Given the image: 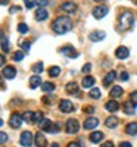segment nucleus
Listing matches in <instances>:
<instances>
[{
	"label": "nucleus",
	"instance_id": "f257e3e1",
	"mask_svg": "<svg viewBox=\"0 0 137 147\" xmlns=\"http://www.w3.org/2000/svg\"><path fill=\"white\" fill-rule=\"evenodd\" d=\"M52 30L56 34H65L72 30V21L68 16H59L52 22Z\"/></svg>",
	"mask_w": 137,
	"mask_h": 147
},
{
	"label": "nucleus",
	"instance_id": "f03ea898",
	"mask_svg": "<svg viewBox=\"0 0 137 147\" xmlns=\"http://www.w3.org/2000/svg\"><path fill=\"white\" fill-rule=\"evenodd\" d=\"M134 24V15L131 10H124L118 18V31L130 30Z\"/></svg>",
	"mask_w": 137,
	"mask_h": 147
},
{
	"label": "nucleus",
	"instance_id": "7ed1b4c3",
	"mask_svg": "<svg viewBox=\"0 0 137 147\" xmlns=\"http://www.w3.org/2000/svg\"><path fill=\"white\" fill-rule=\"evenodd\" d=\"M65 129L68 134H77L80 131V124L77 119H68L66 121V125H65Z\"/></svg>",
	"mask_w": 137,
	"mask_h": 147
},
{
	"label": "nucleus",
	"instance_id": "20e7f679",
	"mask_svg": "<svg viewBox=\"0 0 137 147\" xmlns=\"http://www.w3.org/2000/svg\"><path fill=\"white\" fill-rule=\"evenodd\" d=\"M108 12H109V9H108V6H105V5H100V6H96L94 9H93V16L96 18V19H102V18H105L106 15H108Z\"/></svg>",
	"mask_w": 137,
	"mask_h": 147
},
{
	"label": "nucleus",
	"instance_id": "39448f33",
	"mask_svg": "<svg viewBox=\"0 0 137 147\" xmlns=\"http://www.w3.org/2000/svg\"><path fill=\"white\" fill-rule=\"evenodd\" d=\"M22 122H24V119H22V115H19V113H12L9 118V125L12 128H19L22 125Z\"/></svg>",
	"mask_w": 137,
	"mask_h": 147
},
{
	"label": "nucleus",
	"instance_id": "423d86ee",
	"mask_svg": "<svg viewBox=\"0 0 137 147\" xmlns=\"http://www.w3.org/2000/svg\"><path fill=\"white\" fill-rule=\"evenodd\" d=\"M33 140H34L33 132H30V131H24V132L21 134V144H22L24 147H30V146L33 144Z\"/></svg>",
	"mask_w": 137,
	"mask_h": 147
},
{
	"label": "nucleus",
	"instance_id": "0eeeda50",
	"mask_svg": "<svg viewBox=\"0 0 137 147\" xmlns=\"http://www.w3.org/2000/svg\"><path fill=\"white\" fill-rule=\"evenodd\" d=\"M59 109H60V112H64V113H71L74 112V105L71 100H60L59 102Z\"/></svg>",
	"mask_w": 137,
	"mask_h": 147
},
{
	"label": "nucleus",
	"instance_id": "6e6552de",
	"mask_svg": "<svg viewBox=\"0 0 137 147\" xmlns=\"http://www.w3.org/2000/svg\"><path fill=\"white\" fill-rule=\"evenodd\" d=\"M60 53H64L65 56H68V57H71V59L78 57V50H75L72 46H64V47L60 49Z\"/></svg>",
	"mask_w": 137,
	"mask_h": 147
},
{
	"label": "nucleus",
	"instance_id": "1a4fd4ad",
	"mask_svg": "<svg viewBox=\"0 0 137 147\" xmlns=\"http://www.w3.org/2000/svg\"><path fill=\"white\" fill-rule=\"evenodd\" d=\"M34 141H35L37 147H47V140H46L43 132H37L35 137H34Z\"/></svg>",
	"mask_w": 137,
	"mask_h": 147
},
{
	"label": "nucleus",
	"instance_id": "9d476101",
	"mask_svg": "<svg viewBox=\"0 0 137 147\" xmlns=\"http://www.w3.org/2000/svg\"><path fill=\"white\" fill-rule=\"evenodd\" d=\"M60 9L64 12H66V13H74V12L77 10V5L72 3V2H64L60 5Z\"/></svg>",
	"mask_w": 137,
	"mask_h": 147
},
{
	"label": "nucleus",
	"instance_id": "9b49d317",
	"mask_svg": "<svg viewBox=\"0 0 137 147\" xmlns=\"http://www.w3.org/2000/svg\"><path fill=\"white\" fill-rule=\"evenodd\" d=\"M3 77L5 78H7V80H12V78H15L16 77V69L14 68V66H5V69H3Z\"/></svg>",
	"mask_w": 137,
	"mask_h": 147
},
{
	"label": "nucleus",
	"instance_id": "f8f14e48",
	"mask_svg": "<svg viewBox=\"0 0 137 147\" xmlns=\"http://www.w3.org/2000/svg\"><path fill=\"white\" fill-rule=\"evenodd\" d=\"M35 21H46L49 18V13H47V10L44 7H40V9H37L35 10V15H34Z\"/></svg>",
	"mask_w": 137,
	"mask_h": 147
},
{
	"label": "nucleus",
	"instance_id": "ddd939ff",
	"mask_svg": "<svg viewBox=\"0 0 137 147\" xmlns=\"http://www.w3.org/2000/svg\"><path fill=\"white\" fill-rule=\"evenodd\" d=\"M115 56H117L118 59H127V57L130 56V52H128L127 47L121 46V47H118L117 50H115Z\"/></svg>",
	"mask_w": 137,
	"mask_h": 147
},
{
	"label": "nucleus",
	"instance_id": "4468645a",
	"mask_svg": "<svg viewBox=\"0 0 137 147\" xmlns=\"http://www.w3.org/2000/svg\"><path fill=\"white\" fill-rule=\"evenodd\" d=\"M105 37H106L105 31H92L90 35H89V38H90L92 41H100V40L105 38Z\"/></svg>",
	"mask_w": 137,
	"mask_h": 147
},
{
	"label": "nucleus",
	"instance_id": "2eb2a0df",
	"mask_svg": "<svg viewBox=\"0 0 137 147\" xmlns=\"http://www.w3.org/2000/svg\"><path fill=\"white\" fill-rule=\"evenodd\" d=\"M115 78H117V72H115V71L108 72L106 75H105V78H103V85H105V87L111 85L112 82H114V80H115Z\"/></svg>",
	"mask_w": 137,
	"mask_h": 147
},
{
	"label": "nucleus",
	"instance_id": "dca6fc26",
	"mask_svg": "<svg viewBox=\"0 0 137 147\" xmlns=\"http://www.w3.org/2000/svg\"><path fill=\"white\" fill-rule=\"evenodd\" d=\"M99 125V121L96 119V118H87L85 121H84V128L85 129H93V128H96Z\"/></svg>",
	"mask_w": 137,
	"mask_h": 147
},
{
	"label": "nucleus",
	"instance_id": "f3484780",
	"mask_svg": "<svg viewBox=\"0 0 137 147\" xmlns=\"http://www.w3.org/2000/svg\"><path fill=\"white\" fill-rule=\"evenodd\" d=\"M105 107H106V110L108 112H117V110H119V103L117 102V100H109L106 105H105Z\"/></svg>",
	"mask_w": 137,
	"mask_h": 147
},
{
	"label": "nucleus",
	"instance_id": "a211bd4d",
	"mask_svg": "<svg viewBox=\"0 0 137 147\" xmlns=\"http://www.w3.org/2000/svg\"><path fill=\"white\" fill-rule=\"evenodd\" d=\"M81 85H83L84 88H92L93 85H94V78H93V77H90V75L84 77V78H83V81H81Z\"/></svg>",
	"mask_w": 137,
	"mask_h": 147
},
{
	"label": "nucleus",
	"instance_id": "6ab92c4d",
	"mask_svg": "<svg viewBox=\"0 0 137 147\" xmlns=\"http://www.w3.org/2000/svg\"><path fill=\"white\" fill-rule=\"evenodd\" d=\"M66 93L68 94H78L80 91H78V84L77 82H69V84H66Z\"/></svg>",
	"mask_w": 137,
	"mask_h": 147
},
{
	"label": "nucleus",
	"instance_id": "aec40b11",
	"mask_svg": "<svg viewBox=\"0 0 137 147\" xmlns=\"http://www.w3.org/2000/svg\"><path fill=\"white\" fill-rule=\"evenodd\" d=\"M124 112L127 115H134L136 113V105H133L131 102H125L124 103Z\"/></svg>",
	"mask_w": 137,
	"mask_h": 147
},
{
	"label": "nucleus",
	"instance_id": "412c9836",
	"mask_svg": "<svg viewBox=\"0 0 137 147\" xmlns=\"http://www.w3.org/2000/svg\"><path fill=\"white\" fill-rule=\"evenodd\" d=\"M125 132L130 136H136L137 134V122H130L125 125Z\"/></svg>",
	"mask_w": 137,
	"mask_h": 147
},
{
	"label": "nucleus",
	"instance_id": "4be33fe9",
	"mask_svg": "<svg viewBox=\"0 0 137 147\" xmlns=\"http://www.w3.org/2000/svg\"><path fill=\"white\" fill-rule=\"evenodd\" d=\"M103 138V132L102 131H94L90 134V141L92 143H99V141H102Z\"/></svg>",
	"mask_w": 137,
	"mask_h": 147
},
{
	"label": "nucleus",
	"instance_id": "5701e85b",
	"mask_svg": "<svg viewBox=\"0 0 137 147\" xmlns=\"http://www.w3.org/2000/svg\"><path fill=\"white\" fill-rule=\"evenodd\" d=\"M0 44H2V49L5 52H9V41L6 38V35L3 34V31H0Z\"/></svg>",
	"mask_w": 137,
	"mask_h": 147
},
{
	"label": "nucleus",
	"instance_id": "b1692460",
	"mask_svg": "<svg viewBox=\"0 0 137 147\" xmlns=\"http://www.w3.org/2000/svg\"><path fill=\"white\" fill-rule=\"evenodd\" d=\"M40 84H41V78H40L39 75H33V77L30 78V87H31V88H37Z\"/></svg>",
	"mask_w": 137,
	"mask_h": 147
},
{
	"label": "nucleus",
	"instance_id": "393cba45",
	"mask_svg": "<svg viewBox=\"0 0 137 147\" xmlns=\"http://www.w3.org/2000/svg\"><path fill=\"white\" fill-rule=\"evenodd\" d=\"M105 125H106L108 128H115V127L118 125V119H117L115 116H109V118L105 121Z\"/></svg>",
	"mask_w": 137,
	"mask_h": 147
},
{
	"label": "nucleus",
	"instance_id": "a878e982",
	"mask_svg": "<svg viewBox=\"0 0 137 147\" xmlns=\"http://www.w3.org/2000/svg\"><path fill=\"white\" fill-rule=\"evenodd\" d=\"M122 96V88L119 87V85H114V88L111 90V97H114V99H117V97Z\"/></svg>",
	"mask_w": 137,
	"mask_h": 147
},
{
	"label": "nucleus",
	"instance_id": "bb28decb",
	"mask_svg": "<svg viewBox=\"0 0 137 147\" xmlns=\"http://www.w3.org/2000/svg\"><path fill=\"white\" fill-rule=\"evenodd\" d=\"M50 127H52V121H49V119H43V121L40 122V128H41L43 131H46V132H49Z\"/></svg>",
	"mask_w": 137,
	"mask_h": 147
},
{
	"label": "nucleus",
	"instance_id": "cd10ccee",
	"mask_svg": "<svg viewBox=\"0 0 137 147\" xmlns=\"http://www.w3.org/2000/svg\"><path fill=\"white\" fill-rule=\"evenodd\" d=\"M41 90H43V91H46V93H50V91H53V90H55V84H52V82H43Z\"/></svg>",
	"mask_w": 137,
	"mask_h": 147
},
{
	"label": "nucleus",
	"instance_id": "c85d7f7f",
	"mask_svg": "<svg viewBox=\"0 0 137 147\" xmlns=\"http://www.w3.org/2000/svg\"><path fill=\"white\" fill-rule=\"evenodd\" d=\"M89 97H92V99L97 100L99 97H100V90H99V88H92L90 93H89Z\"/></svg>",
	"mask_w": 137,
	"mask_h": 147
},
{
	"label": "nucleus",
	"instance_id": "c756f323",
	"mask_svg": "<svg viewBox=\"0 0 137 147\" xmlns=\"http://www.w3.org/2000/svg\"><path fill=\"white\" fill-rule=\"evenodd\" d=\"M33 118H34V112H30V110L24 112V115H22V119L25 122H33Z\"/></svg>",
	"mask_w": 137,
	"mask_h": 147
},
{
	"label": "nucleus",
	"instance_id": "7c9ffc66",
	"mask_svg": "<svg viewBox=\"0 0 137 147\" xmlns=\"http://www.w3.org/2000/svg\"><path fill=\"white\" fill-rule=\"evenodd\" d=\"M59 74H60V68L59 66H52L50 69H49V75H50V77H58L59 75Z\"/></svg>",
	"mask_w": 137,
	"mask_h": 147
},
{
	"label": "nucleus",
	"instance_id": "2f4dec72",
	"mask_svg": "<svg viewBox=\"0 0 137 147\" xmlns=\"http://www.w3.org/2000/svg\"><path fill=\"white\" fill-rule=\"evenodd\" d=\"M33 71H34L35 74L43 72V62H37L35 65H33Z\"/></svg>",
	"mask_w": 137,
	"mask_h": 147
},
{
	"label": "nucleus",
	"instance_id": "473e14b6",
	"mask_svg": "<svg viewBox=\"0 0 137 147\" xmlns=\"http://www.w3.org/2000/svg\"><path fill=\"white\" fill-rule=\"evenodd\" d=\"M18 31L21 32V34H27L28 32V25H27V24H19V25H18Z\"/></svg>",
	"mask_w": 137,
	"mask_h": 147
},
{
	"label": "nucleus",
	"instance_id": "72a5a7b5",
	"mask_svg": "<svg viewBox=\"0 0 137 147\" xmlns=\"http://www.w3.org/2000/svg\"><path fill=\"white\" fill-rule=\"evenodd\" d=\"M41 121H43V113L41 112H34L33 122H41Z\"/></svg>",
	"mask_w": 137,
	"mask_h": 147
},
{
	"label": "nucleus",
	"instance_id": "f704fd0d",
	"mask_svg": "<svg viewBox=\"0 0 137 147\" xmlns=\"http://www.w3.org/2000/svg\"><path fill=\"white\" fill-rule=\"evenodd\" d=\"M34 3H35V5H39L40 7H44V6L49 5V0H34Z\"/></svg>",
	"mask_w": 137,
	"mask_h": 147
},
{
	"label": "nucleus",
	"instance_id": "c9c22d12",
	"mask_svg": "<svg viewBox=\"0 0 137 147\" xmlns=\"http://www.w3.org/2000/svg\"><path fill=\"white\" fill-rule=\"evenodd\" d=\"M130 102H131L133 105H137V91H133V93L130 94Z\"/></svg>",
	"mask_w": 137,
	"mask_h": 147
},
{
	"label": "nucleus",
	"instance_id": "e433bc0d",
	"mask_svg": "<svg viewBox=\"0 0 137 147\" xmlns=\"http://www.w3.org/2000/svg\"><path fill=\"white\" fill-rule=\"evenodd\" d=\"M6 141H7V134L0 131V144H3V143H6Z\"/></svg>",
	"mask_w": 137,
	"mask_h": 147
},
{
	"label": "nucleus",
	"instance_id": "4c0bfd02",
	"mask_svg": "<svg viewBox=\"0 0 137 147\" xmlns=\"http://www.w3.org/2000/svg\"><path fill=\"white\" fill-rule=\"evenodd\" d=\"M14 59H15V60H18V62H19V60H22V59H24V53L18 50V52H16V53L14 55Z\"/></svg>",
	"mask_w": 137,
	"mask_h": 147
},
{
	"label": "nucleus",
	"instance_id": "58836bf2",
	"mask_svg": "<svg viewBox=\"0 0 137 147\" xmlns=\"http://www.w3.org/2000/svg\"><path fill=\"white\" fill-rule=\"evenodd\" d=\"M59 131V124H52V127H50V129H49V132H52V134H55V132H58Z\"/></svg>",
	"mask_w": 137,
	"mask_h": 147
},
{
	"label": "nucleus",
	"instance_id": "ea45409f",
	"mask_svg": "<svg viewBox=\"0 0 137 147\" xmlns=\"http://www.w3.org/2000/svg\"><path fill=\"white\" fill-rule=\"evenodd\" d=\"M21 47H22V50L28 52V50H30V43H28V41H24V43H21Z\"/></svg>",
	"mask_w": 137,
	"mask_h": 147
},
{
	"label": "nucleus",
	"instance_id": "a19ab883",
	"mask_svg": "<svg viewBox=\"0 0 137 147\" xmlns=\"http://www.w3.org/2000/svg\"><path fill=\"white\" fill-rule=\"evenodd\" d=\"M119 78H121L122 81H127V80L130 78V75H128V74H127L125 71H124V72H121V75H119Z\"/></svg>",
	"mask_w": 137,
	"mask_h": 147
},
{
	"label": "nucleus",
	"instance_id": "79ce46f5",
	"mask_svg": "<svg viewBox=\"0 0 137 147\" xmlns=\"http://www.w3.org/2000/svg\"><path fill=\"white\" fill-rule=\"evenodd\" d=\"M84 112H85V113H93V112H94V107H93V106H85V107H84Z\"/></svg>",
	"mask_w": 137,
	"mask_h": 147
},
{
	"label": "nucleus",
	"instance_id": "37998d69",
	"mask_svg": "<svg viewBox=\"0 0 137 147\" xmlns=\"http://www.w3.org/2000/svg\"><path fill=\"white\" fill-rule=\"evenodd\" d=\"M90 69H92V65H90V63H85V65L83 66V72H84V74H87Z\"/></svg>",
	"mask_w": 137,
	"mask_h": 147
},
{
	"label": "nucleus",
	"instance_id": "c03bdc74",
	"mask_svg": "<svg viewBox=\"0 0 137 147\" xmlns=\"http://www.w3.org/2000/svg\"><path fill=\"white\" fill-rule=\"evenodd\" d=\"M34 6H35L34 2H27V3H25V7H27V9H33Z\"/></svg>",
	"mask_w": 137,
	"mask_h": 147
},
{
	"label": "nucleus",
	"instance_id": "a18cd8bd",
	"mask_svg": "<svg viewBox=\"0 0 137 147\" xmlns=\"http://www.w3.org/2000/svg\"><path fill=\"white\" fill-rule=\"evenodd\" d=\"M66 147H81V146H80V143H77V141H72V143H69Z\"/></svg>",
	"mask_w": 137,
	"mask_h": 147
},
{
	"label": "nucleus",
	"instance_id": "49530a36",
	"mask_svg": "<svg viewBox=\"0 0 137 147\" xmlns=\"http://www.w3.org/2000/svg\"><path fill=\"white\" fill-rule=\"evenodd\" d=\"M119 147H133V146H131L128 141H122V143L119 144Z\"/></svg>",
	"mask_w": 137,
	"mask_h": 147
},
{
	"label": "nucleus",
	"instance_id": "de8ad7c7",
	"mask_svg": "<svg viewBox=\"0 0 137 147\" xmlns=\"http://www.w3.org/2000/svg\"><path fill=\"white\" fill-rule=\"evenodd\" d=\"M102 147H114V143H112V141H106V143L102 144Z\"/></svg>",
	"mask_w": 137,
	"mask_h": 147
},
{
	"label": "nucleus",
	"instance_id": "09e8293b",
	"mask_svg": "<svg viewBox=\"0 0 137 147\" xmlns=\"http://www.w3.org/2000/svg\"><path fill=\"white\" fill-rule=\"evenodd\" d=\"M18 10H21V9H19L18 6H14V7H10L9 12H10V13H15V12H18Z\"/></svg>",
	"mask_w": 137,
	"mask_h": 147
},
{
	"label": "nucleus",
	"instance_id": "8fccbe9b",
	"mask_svg": "<svg viewBox=\"0 0 137 147\" xmlns=\"http://www.w3.org/2000/svg\"><path fill=\"white\" fill-rule=\"evenodd\" d=\"M5 62H6V60H5V56H3V55H0V66H3Z\"/></svg>",
	"mask_w": 137,
	"mask_h": 147
},
{
	"label": "nucleus",
	"instance_id": "3c124183",
	"mask_svg": "<svg viewBox=\"0 0 137 147\" xmlns=\"http://www.w3.org/2000/svg\"><path fill=\"white\" fill-rule=\"evenodd\" d=\"M9 0H0V5H7Z\"/></svg>",
	"mask_w": 137,
	"mask_h": 147
},
{
	"label": "nucleus",
	"instance_id": "603ef678",
	"mask_svg": "<svg viewBox=\"0 0 137 147\" xmlns=\"http://www.w3.org/2000/svg\"><path fill=\"white\" fill-rule=\"evenodd\" d=\"M52 147H59V144H56V143H53V144H52Z\"/></svg>",
	"mask_w": 137,
	"mask_h": 147
},
{
	"label": "nucleus",
	"instance_id": "864d4df0",
	"mask_svg": "<svg viewBox=\"0 0 137 147\" xmlns=\"http://www.w3.org/2000/svg\"><path fill=\"white\" fill-rule=\"evenodd\" d=\"M131 2H133L134 5H137V0H131Z\"/></svg>",
	"mask_w": 137,
	"mask_h": 147
},
{
	"label": "nucleus",
	"instance_id": "5fc2aeb1",
	"mask_svg": "<svg viewBox=\"0 0 137 147\" xmlns=\"http://www.w3.org/2000/svg\"><path fill=\"white\" fill-rule=\"evenodd\" d=\"M2 125H3V121H2V119H0V127H2Z\"/></svg>",
	"mask_w": 137,
	"mask_h": 147
},
{
	"label": "nucleus",
	"instance_id": "6e6d98bb",
	"mask_svg": "<svg viewBox=\"0 0 137 147\" xmlns=\"http://www.w3.org/2000/svg\"><path fill=\"white\" fill-rule=\"evenodd\" d=\"M93 2H102V0H93Z\"/></svg>",
	"mask_w": 137,
	"mask_h": 147
},
{
	"label": "nucleus",
	"instance_id": "4d7b16f0",
	"mask_svg": "<svg viewBox=\"0 0 137 147\" xmlns=\"http://www.w3.org/2000/svg\"><path fill=\"white\" fill-rule=\"evenodd\" d=\"M27 2H30V0H25V3H27Z\"/></svg>",
	"mask_w": 137,
	"mask_h": 147
},
{
	"label": "nucleus",
	"instance_id": "13d9d810",
	"mask_svg": "<svg viewBox=\"0 0 137 147\" xmlns=\"http://www.w3.org/2000/svg\"><path fill=\"white\" fill-rule=\"evenodd\" d=\"M0 81H2V77H0Z\"/></svg>",
	"mask_w": 137,
	"mask_h": 147
}]
</instances>
